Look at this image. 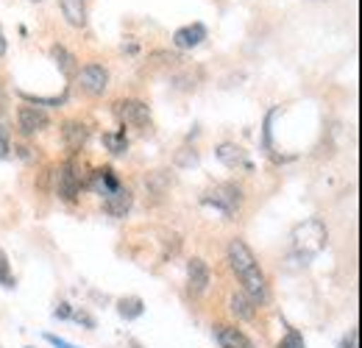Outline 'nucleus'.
Instances as JSON below:
<instances>
[{
    "label": "nucleus",
    "instance_id": "obj_17",
    "mask_svg": "<svg viewBox=\"0 0 362 348\" xmlns=\"http://www.w3.org/2000/svg\"><path fill=\"white\" fill-rule=\"evenodd\" d=\"M50 56H53V62H56V67L70 79V76H76L78 73V59L64 47V45H53L50 47Z\"/></svg>",
    "mask_w": 362,
    "mask_h": 348
},
{
    "label": "nucleus",
    "instance_id": "obj_4",
    "mask_svg": "<svg viewBox=\"0 0 362 348\" xmlns=\"http://www.w3.org/2000/svg\"><path fill=\"white\" fill-rule=\"evenodd\" d=\"M115 117L123 123V126H134V129H142L151 123V109L148 103L136 100V98H126V100H117L115 103Z\"/></svg>",
    "mask_w": 362,
    "mask_h": 348
},
{
    "label": "nucleus",
    "instance_id": "obj_11",
    "mask_svg": "<svg viewBox=\"0 0 362 348\" xmlns=\"http://www.w3.org/2000/svg\"><path fill=\"white\" fill-rule=\"evenodd\" d=\"M87 137H90V129L84 123H78V120H67L62 126V139H64V148L70 153H78L87 145Z\"/></svg>",
    "mask_w": 362,
    "mask_h": 348
},
{
    "label": "nucleus",
    "instance_id": "obj_25",
    "mask_svg": "<svg viewBox=\"0 0 362 348\" xmlns=\"http://www.w3.org/2000/svg\"><path fill=\"white\" fill-rule=\"evenodd\" d=\"M70 315H73V306L70 304H59L53 309V318H59V320H67Z\"/></svg>",
    "mask_w": 362,
    "mask_h": 348
},
{
    "label": "nucleus",
    "instance_id": "obj_22",
    "mask_svg": "<svg viewBox=\"0 0 362 348\" xmlns=\"http://www.w3.org/2000/svg\"><path fill=\"white\" fill-rule=\"evenodd\" d=\"M8 156H11V137H8L6 123L0 120V159H8Z\"/></svg>",
    "mask_w": 362,
    "mask_h": 348
},
{
    "label": "nucleus",
    "instance_id": "obj_20",
    "mask_svg": "<svg viewBox=\"0 0 362 348\" xmlns=\"http://www.w3.org/2000/svg\"><path fill=\"white\" fill-rule=\"evenodd\" d=\"M14 284H17V279H14V273H11L8 257H6V251L0 248V287H6V290H14Z\"/></svg>",
    "mask_w": 362,
    "mask_h": 348
},
{
    "label": "nucleus",
    "instance_id": "obj_30",
    "mask_svg": "<svg viewBox=\"0 0 362 348\" xmlns=\"http://www.w3.org/2000/svg\"><path fill=\"white\" fill-rule=\"evenodd\" d=\"M31 3H40V0H31Z\"/></svg>",
    "mask_w": 362,
    "mask_h": 348
},
{
    "label": "nucleus",
    "instance_id": "obj_6",
    "mask_svg": "<svg viewBox=\"0 0 362 348\" xmlns=\"http://www.w3.org/2000/svg\"><path fill=\"white\" fill-rule=\"evenodd\" d=\"M78 84L81 89L90 95V98H98V95H103L106 87H109V70L103 67V64H84L78 73Z\"/></svg>",
    "mask_w": 362,
    "mask_h": 348
},
{
    "label": "nucleus",
    "instance_id": "obj_18",
    "mask_svg": "<svg viewBox=\"0 0 362 348\" xmlns=\"http://www.w3.org/2000/svg\"><path fill=\"white\" fill-rule=\"evenodd\" d=\"M142 312H145V301L139 296H129V298H120L117 301V315L123 320H136Z\"/></svg>",
    "mask_w": 362,
    "mask_h": 348
},
{
    "label": "nucleus",
    "instance_id": "obj_16",
    "mask_svg": "<svg viewBox=\"0 0 362 348\" xmlns=\"http://www.w3.org/2000/svg\"><path fill=\"white\" fill-rule=\"evenodd\" d=\"M228 309H231V315H234L237 320H254V318H257V304H254L243 290L228 298Z\"/></svg>",
    "mask_w": 362,
    "mask_h": 348
},
{
    "label": "nucleus",
    "instance_id": "obj_3",
    "mask_svg": "<svg viewBox=\"0 0 362 348\" xmlns=\"http://www.w3.org/2000/svg\"><path fill=\"white\" fill-rule=\"evenodd\" d=\"M201 201H204V207H212L221 215L231 218V215H237V209L243 204V190L237 184H215Z\"/></svg>",
    "mask_w": 362,
    "mask_h": 348
},
{
    "label": "nucleus",
    "instance_id": "obj_12",
    "mask_svg": "<svg viewBox=\"0 0 362 348\" xmlns=\"http://www.w3.org/2000/svg\"><path fill=\"white\" fill-rule=\"evenodd\" d=\"M204 40H206V28H204L201 23L184 25V28H179V31L173 34V45H176L179 50H192V47H198Z\"/></svg>",
    "mask_w": 362,
    "mask_h": 348
},
{
    "label": "nucleus",
    "instance_id": "obj_13",
    "mask_svg": "<svg viewBox=\"0 0 362 348\" xmlns=\"http://www.w3.org/2000/svg\"><path fill=\"white\" fill-rule=\"evenodd\" d=\"M215 340L221 348H254V343L237 326H226V323L215 326Z\"/></svg>",
    "mask_w": 362,
    "mask_h": 348
},
{
    "label": "nucleus",
    "instance_id": "obj_8",
    "mask_svg": "<svg viewBox=\"0 0 362 348\" xmlns=\"http://www.w3.org/2000/svg\"><path fill=\"white\" fill-rule=\"evenodd\" d=\"M17 123H20V131L23 134H37V131L47 129V115L40 109V106H20V112H17Z\"/></svg>",
    "mask_w": 362,
    "mask_h": 348
},
{
    "label": "nucleus",
    "instance_id": "obj_24",
    "mask_svg": "<svg viewBox=\"0 0 362 348\" xmlns=\"http://www.w3.org/2000/svg\"><path fill=\"white\" fill-rule=\"evenodd\" d=\"M76 323H81V326H87V329H95V318H92L90 312H84V309H76L73 315H70Z\"/></svg>",
    "mask_w": 362,
    "mask_h": 348
},
{
    "label": "nucleus",
    "instance_id": "obj_10",
    "mask_svg": "<svg viewBox=\"0 0 362 348\" xmlns=\"http://www.w3.org/2000/svg\"><path fill=\"white\" fill-rule=\"evenodd\" d=\"M215 156H218L221 165H226V168H231V170H237V168L251 170V162H248L245 151H243L240 145H234V142H221V145L215 148Z\"/></svg>",
    "mask_w": 362,
    "mask_h": 348
},
{
    "label": "nucleus",
    "instance_id": "obj_1",
    "mask_svg": "<svg viewBox=\"0 0 362 348\" xmlns=\"http://www.w3.org/2000/svg\"><path fill=\"white\" fill-rule=\"evenodd\" d=\"M226 254H228L231 270L237 273V279H240V284H243V293H245L257 306L265 304L268 296H271V290H268V279H265V273H262L257 257H254V251H251L243 240H231Z\"/></svg>",
    "mask_w": 362,
    "mask_h": 348
},
{
    "label": "nucleus",
    "instance_id": "obj_26",
    "mask_svg": "<svg viewBox=\"0 0 362 348\" xmlns=\"http://www.w3.org/2000/svg\"><path fill=\"white\" fill-rule=\"evenodd\" d=\"M45 340L53 348H78V346H73V343H67V340H62V337H56V335H45Z\"/></svg>",
    "mask_w": 362,
    "mask_h": 348
},
{
    "label": "nucleus",
    "instance_id": "obj_23",
    "mask_svg": "<svg viewBox=\"0 0 362 348\" xmlns=\"http://www.w3.org/2000/svg\"><path fill=\"white\" fill-rule=\"evenodd\" d=\"M23 98H25L28 103H34V106H42V103H47V106H59V103H64V95H59V98H37V95H25V92H23Z\"/></svg>",
    "mask_w": 362,
    "mask_h": 348
},
{
    "label": "nucleus",
    "instance_id": "obj_19",
    "mask_svg": "<svg viewBox=\"0 0 362 348\" xmlns=\"http://www.w3.org/2000/svg\"><path fill=\"white\" fill-rule=\"evenodd\" d=\"M103 145L115 156H123L129 151V137H126V131H109V134H103Z\"/></svg>",
    "mask_w": 362,
    "mask_h": 348
},
{
    "label": "nucleus",
    "instance_id": "obj_2",
    "mask_svg": "<svg viewBox=\"0 0 362 348\" xmlns=\"http://www.w3.org/2000/svg\"><path fill=\"white\" fill-rule=\"evenodd\" d=\"M326 237H329V231H326L323 220L310 218L298 223L290 234V260H296L298 265H310L326 248Z\"/></svg>",
    "mask_w": 362,
    "mask_h": 348
},
{
    "label": "nucleus",
    "instance_id": "obj_21",
    "mask_svg": "<svg viewBox=\"0 0 362 348\" xmlns=\"http://www.w3.org/2000/svg\"><path fill=\"white\" fill-rule=\"evenodd\" d=\"M276 348H307V346H304L301 332H298V329H290V332L281 337V343H279Z\"/></svg>",
    "mask_w": 362,
    "mask_h": 348
},
{
    "label": "nucleus",
    "instance_id": "obj_31",
    "mask_svg": "<svg viewBox=\"0 0 362 348\" xmlns=\"http://www.w3.org/2000/svg\"><path fill=\"white\" fill-rule=\"evenodd\" d=\"M28 348H31V346H28Z\"/></svg>",
    "mask_w": 362,
    "mask_h": 348
},
{
    "label": "nucleus",
    "instance_id": "obj_15",
    "mask_svg": "<svg viewBox=\"0 0 362 348\" xmlns=\"http://www.w3.org/2000/svg\"><path fill=\"white\" fill-rule=\"evenodd\" d=\"M90 187L98 192V195H109V192H115L117 187H120V178L115 175V170L112 168H100V170H95L90 178Z\"/></svg>",
    "mask_w": 362,
    "mask_h": 348
},
{
    "label": "nucleus",
    "instance_id": "obj_27",
    "mask_svg": "<svg viewBox=\"0 0 362 348\" xmlns=\"http://www.w3.org/2000/svg\"><path fill=\"white\" fill-rule=\"evenodd\" d=\"M343 348H357V332H351V335L343 340Z\"/></svg>",
    "mask_w": 362,
    "mask_h": 348
},
{
    "label": "nucleus",
    "instance_id": "obj_9",
    "mask_svg": "<svg viewBox=\"0 0 362 348\" xmlns=\"http://www.w3.org/2000/svg\"><path fill=\"white\" fill-rule=\"evenodd\" d=\"M187 279H189V293L192 296H204L206 287H209V279H212L209 265L204 260H189V265H187Z\"/></svg>",
    "mask_w": 362,
    "mask_h": 348
},
{
    "label": "nucleus",
    "instance_id": "obj_5",
    "mask_svg": "<svg viewBox=\"0 0 362 348\" xmlns=\"http://www.w3.org/2000/svg\"><path fill=\"white\" fill-rule=\"evenodd\" d=\"M56 192L67 204H73L81 195V175H78V165L73 159L59 168V173H56Z\"/></svg>",
    "mask_w": 362,
    "mask_h": 348
},
{
    "label": "nucleus",
    "instance_id": "obj_7",
    "mask_svg": "<svg viewBox=\"0 0 362 348\" xmlns=\"http://www.w3.org/2000/svg\"><path fill=\"white\" fill-rule=\"evenodd\" d=\"M132 204H134V195L120 184L115 192H109L106 198H103V209H106V215H112V218H126L129 215V209H132Z\"/></svg>",
    "mask_w": 362,
    "mask_h": 348
},
{
    "label": "nucleus",
    "instance_id": "obj_14",
    "mask_svg": "<svg viewBox=\"0 0 362 348\" xmlns=\"http://www.w3.org/2000/svg\"><path fill=\"white\" fill-rule=\"evenodd\" d=\"M59 8L73 28L87 25V0H59Z\"/></svg>",
    "mask_w": 362,
    "mask_h": 348
},
{
    "label": "nucleus",
    "instance_id": "obj_29",
    "mask_svg": "<svg viewBox=\"0 0 362 348\" xmlns=\"http://www.w3.org/2000/svg\"><path fill=\"white\" fill-rule=\"evenodd\" d=\"M134 348H142V346H139V343H134Z\"/></svg>",
    "mask_w": 362,
    "mask_h": 348
},
{
    "label": "nucleus",
    "instance_id": "obj_28",
    "mask_svg": "<svg viewBox=\"0 0 362 348\" xmlns=\"http://www.w3.org/2000/svg\"><path fill=\"white\" fill-rule=\"evenodd\" d=\"M0 56H6V37H3V31H0Z\"/></svg>",
    "mask_w": 362,
    "mask_h": 348
}]
</instances>
